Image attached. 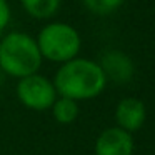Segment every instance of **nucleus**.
I'll return each mask as SVG.
<instances>
[{
	"label": "nucleus",
	"instance_id": "f257e3e1",
	"mask_svg": "<svg viewBox=\"0 0 155 155\" xmlns=\"http://www.w3.org/2000/svg\"><path fill=\"white\" fill-rule=\"evenodd\" d=\"M58 97L75 102L97 98L107 87V78L98 62L77 57L58 67L52 78Z\"/></svg>",
	"mask_w": 155,
	"mask_h": 155
},
{
	"label": "nucleus",
	"instance_id": "f03ea898",
	"mask_svg": "<svg viewBox=\"0 0 155 155\" xmlns=\"http://www.w3.org/2000/svg\"><path fill=\"white\" fill-rule=\"evenodd\" d=\"M42 62L37 40L27 32H8L0 38V68L5 77L20 80L38 74Z\"/></svg>",
	"mask_w": 155,
	"mask_h": 155
},
{
	"label": "nucleus",
	"instance_id": "7ed1b4c3",
	"mask_svg": "<svg viewBox=\"0 0 155 155\" xmlns=\"http://www.w3.org/2000/svg\"><path fill=\"white\" fill-rule=\"evenodd\" d=\"M35 40L44 60L60 65L77 58L82 48L78 30L65 22H52L44 25Z\"/></svg>",
	"mask_w": 155,
	"mask_h": 155
},
{
	"label": "nucleus",
	"instance_id": "20e7f679",
	"mask_svg": "<svg viewBox=\"0 0 155 155\" xmlns=\"http://www.w3.org/2000/svg\"><path fill=\"white\" fill-rule=\"evenodd\" d=\"M15 94L18 102L25 108L34 112L50 110L58 97L54 82L42 74H34L20 78L15 87Z\"/></svg>",
	"mask_w": 155,
	"mask_h": 155
},
{
	"label": "nucleus",
	"instance_id": "39448f33",
	"mask_svg": "<svg viewBox=\"0 0 155 155\" xmlns=\"http://www.w3.org/2000/svg\"><path fill=\"white\" fill-rule=\"evenodd\" d=\"M135 142L132 134L118 127H108L98 134L94 145V155H134Z\"/></svg>",
	"mask_w": 155,
	"mask_h": 155
},
{
	"label": "nucleus",
	"instance_id": "423d86ee",
	"mask_svg": "<svg viewBox=\"0 0 155 155\" xmlns=\"http://www.w3.org/2000/svg\"><path fill=\"white\" fill-rule=\"evenodd\" d=\"M115 127L134 134L143 127L147 120V107L137 97H125L115 107Z\"/></svg>",
	"mask_w": 155,
	"mask_h": 155
},
{
	"label": "nucleus",
	"instance_id": "0eeeda50",
	"mask_svg": "<svg viewBox=\"0 0 155 155\" xmlns=\"http://www.w3.org/2000/svg\"><path fill=\"white\" fill-rule=\"evenodd\" d=\"M105 78L115 84H127L135 74V65L127 54L120 50H107L98 60Z\"/></svg>",
	"mask_w": 155,
	"mask_h": 155
},
{
	"label": "nucleus",
	"instance_id": "6e6552de",
	"mask_svg": "<svg viewBox=\"0 0 155 155\" xmlns=\"http://www.w3.org/2000/svg\"><path fill=\"white\" fill-rule=\"evenodd\" d=\"M48 112L52 114V118L58 125H70L78 118L80 107H78V102L75 100H70V98H65V97H57V100L54 102V105L50 107Z\"/></svg>",
	"mask_w": 155,
	"mask_h": 155
},
{
	"label": "nucleus",
	"instance_id": "1a4fd4ad",
	"mask_svg": "<svg viewBox=\"0 0 155 155\" xmlns=\"http://www.w3.org/2000/svg\"><path fill=\"white\" fill-rule=\"evenodd\" d=\"M60 2L62 0H20L25 14L38 20L54 17L60 8Z\"/></svg>",
	"mask_w": 155,
	"mask_h": 155
},
{
	"label": "nucleus",
	"instance_id": "9d476101",
	"mask_svg": "<svg viewBox=\"0 0 155 155\" xmlns=\"http://www.w3.org/2000/svg\"><path fill=\"white\" fill-rule=\"evenodd\" d=\"M88 12H92L94 15H110L114 12H117L118 8L124 5L125 0H82Z\"/></svg>",
	"mask_w": 155,
	"mask_h": 155
},
{
	"label": "nucleus",
	"instance_id": "9b49d317",
	"mask_svg": "<svg viewBox=\"0 0 155 155\" xmlns=\"http://www.w3.org/2000/svg\"><path fill=\"white\" fill-rule=\"evenodd\" d=\"M12 18V10L7 0H0V34L8 27Z\"/></svg>",
	"mask_w": 155,
	"mask_h": 155
},
{
	"label": "nucleus",
	"instance_id": "f8f14e48",
	"mask_svg": "<svg viewBox=\"0 0 155 155\" xmlns=\"http://www.w3.org/2000/svg\"><path fill=\"white\" fill-rule=\"evenodd\" d=\"M4 78H5V74L2 72V68H0V87H2V84H4Z\"/></svg>",
	"mask_w": 155,
	"mask_h": 155
}]
</instances>
